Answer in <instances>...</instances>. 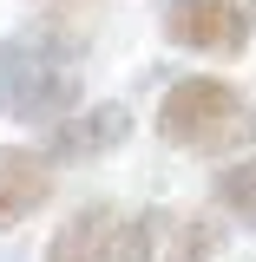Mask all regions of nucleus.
<instances>
[{
	"label": "nucleus",
	"instance_id": "obj_1",
	"mask_svg": "<svg viewBox=\"0 0 256 262\" xmlns=\"http://www.w3.org/2000/svg\"><path fill=\"white\" fill-rule=\"evenodd\" d=\"M158 138L191 158H237L256 151V98H243L230 79L191 72L158 98Z\"/></svg>",
	"mask_w": 256,
	"mask_h": 262
},
{
	"label": "nucleus",
	"instance_id": "obj_2",
	"mask_svg": "<svg viewBox=\"0 0 256 262\" xmlns=\"http://www.w3.org/2000/svg\"><path fill=\"white\" fill-rule=\"evenodd\" d=\"M86 98L79 66H66L53 46H33V39H0V112L13 125H53L72 105Z\"/></svg>",
	"mask_w": 256,
	"mask_h": 262
},
{
	"label": "nucleus",
	"instance_id": "obj_3",
	"mask_svg": "<svg viewBox=\"0 0 256 262\" xmlns=\"http://www.w3.org/2000/svg\"><path fill=\"white\" fill-rule=\"evenodd\" d=\"M158 33L184 53H210V59H237L250 46V7L243 0H164Z\"/></svg>",
	"mask_w": 256,
	"mask_h": 262
},
{
	"label": "nucleus",
	"instance_id": "obj_4",
	"mask_svg": "<svg viewBox=\"0 0 256 262\" xmlns=\"http://www.w3.org/2000/svg\"><path fill=\"white\" fill-rule=\"evenodd\" d=\"M131 138V112L125 105H72L66 118H53L46 125V158L53 164H92L105 158V151H119Z\"/></svg>",
	"mask_w": 256,
	"mask_h": 262
},
{
	"label": "nucleus",
	"instance_id": "obj_5",
	"mask_svg": "<svg viewBox=\"0 0 256 262\" xmlns=\"http://www.w3.org/2000/svg\"><path fill=\"white\" fill-rule=\"evenodd\" d=\"M53 158L40 144H0V229H20L53 203Z\"/></svg>",
	"mask_w": 256,
	"mask_h": 262
},
{
	"label": "nucleus",
	"instance_id": "obj_6",
	"mask_svg": "<svg viewBox=\"0 0 256 262\" xmlns=\"http://www.w3.org/2000/svg\"><path fill=\"white\" fill-rule=\"evenodd\" d=\"M112 203H79L60 229H53V243H46V262H99V243H105V229H112Z\"/></svg>",
	"mask_w": 256,
	"mask_h": 262
},
{
	"label": "nucleus",
	"instance_id": "obj_7",
	"mask_svg": "<svg viewBox=\"0 0 256 262\" xmlns=\"http://www.w3.org/2000/svg\"><path fill=\"white\" fill-rule=\"evenodd\" d=\"M158 210H131V216H112L105 243H99V262H158Z\"/></svg>",
	"mask_w": 256,
	"mask_h": 262
},
{
	"label": "nucleus",
	"instance_id": "obj_8",
	"mask_svg": "<svg viewBox=\"0 0 256 262\" xmlns=\"http://www.w3.org/2000/svg\"><path fill=\"white\" fill-rule=\"evenodd\" d=\"M217 203H224V216H237L243 229H256V151H237V164L217 170Z\"/></svg>",
	"mask_w": 256,
	"mask_h": 262
},
{
	"label": "nucleus",
	"instance_id": "obj_9",
	"mask_svg": "<svg viewBox=\"0 0 256 262\" xmlns=\"http://www.w3.org/2000/svg\"><path fill=\"white\" fill-rule=\"evenodd\" d=\"M217 256H224V223L217 216H178L171 223L164 262H217Z\"/></svg>",
	"mask_w": 256,
	"mask_h": 262
},
{
	"label": "nucleus",
	"instance_id": "obj_10",
	"mask_svg": "<svg viewBox=\"0 0 256 262\" xmlns=\"http://www.w3.org/2000/svg\"><path fill=\"white\" fill-rule=\"evenodd\" d=\"M53 7H92V0H53Z\"/></svg>",
	"mask_w": 256,
	"mask_h": 262
}]
</instances>
